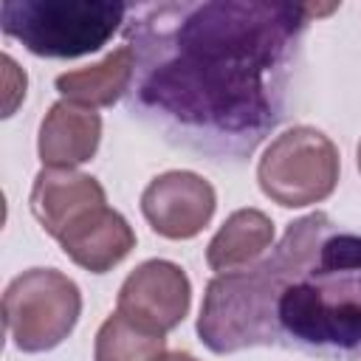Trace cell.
Masks as SVG:
<instances>
[{"instance_id": "1", "label": "cell", "mask_w": 361, "mask_h": 361, "mask_svg": "<svg viewBox=\"0 0 361 361\" xmlns=\"http://www.w3.org/2000/svg\"><path fill=\"white\" fill-rule=\"evenodd\" d=\"M333 8L285 0L130 6V113L214 161L251 155L285 118L307 23Z\"/></svg>"}, {"instance_id": "2", "label": "cell", "mask_w": 361, "mask_h": 361, "mask_svg": "<svg viewBox=\"0 0 361 361\" xmlns=\"http://www.w3.org/2000/svg\"><path fill=\"white\" fill-rule=\"evenodd\" d=\"M197 336L220 355L279 344L361 361V234L324 212L299 217L259 262L206 285Z\"/></svg>"}, {"instance_id": "3", "label": "cell", "mask_w": 361, "mask_h": 361, "mask_svg": "<svg viewBox=\"0 0 361 361\" xmlns=\"http://www.w3.org/2000/svg\"><path fill=\"white\" fill-rule=\"evenodd\" d=\"M127 11L113 0H3L0 28L37 56L73 59L107 45Z\"/></svg>"}, {"instance_id": "4", "label": "cell", "mask_w": 361, "mask_h": 361, "mask_svg": "<svg viewBox=\"0 0 361 361\" xmlns=\"http://www.w3.org/2000/svg\"><path fill=\"white\" fill-rule=\"evenodd\" d=\"M82 313L79 285L56 268H31L14 276L3 293L8 336L23 353L59 347Z\"/></svg>"}, {"instance_id": "5", "label": "cell", "mask_w": 361, "mask_h": 361, "mask_svg": "<svg viewBox=\"0 0 361 361\" xmlns=\"http://www.w3.org/2000/svg\"><path fill=\"white\" fill-rule=\"evenodd\" d=\"M338 169L336 144L322 130L299 124L268 144L257 164V180L274 203L302 209L333 195Z\"/></svg>"}, {"instance_id": "6", "label": "cell", "mask_w": 361, "mask_h": 361, "mask_svg": "<svg viewBox=\"0 0 361 361\" xmlns=\"http://www.w3.org/2000/svg\"><path fill=\"white\" fill-rule=\"evenodd\" d=\"M189 302V276L169 259L141 262L118 288V313L161 336H166L186 319Z\"/></svg>"}, {"instance_id": "7", "label": "cell", "mask_w": 361, "mask_h": 361, "mask_svg": "<svg viewBox=\"0 0 361 361\" xmlns=\"http://www.w3.org/2000/svg\"><path fill=\"white\" fill-rule=\"evenodd\" d=\"M217 206L212 183L186 169H169L141 192V212L155 234L166 240H189L200 234Z\"/></svg>"}, {"instance_id": "8", "label": "cell", "mask_w": 361, "mask_h": 361, "mask_svg": "<svg viewBox=\"0 0 361 361\" xmlns=\"http://www.w3.org/2000/svg\"><path fill=\"white\" fill-rule=\"evenodd\" d=\"M31 212L39 226L59 240L76 223H82L90 212L107 206V195L93 175L76 169L42 166L31 186Z\"/></svg>"}, {"instance_id": "9", "label": "cell", "mask_w": 361, "mask_h": 361, "mask_svg": "<svg viewBox=\"0 0 361 361\" xmlns=\"http://www.w3.org/2000/svg\"><path fill=\"white\" fill-rule=\"evenodd\" d=\"M99 138H102L99 113L93 107L59 99L48 107L39 124L37 152L45 166L73 169L96 155Z\"/></svg>"}, {"instance_id": "10", "label": "cell", "mask_w": 361, "mask_h": 361, "mask_svg": "<svg viewBox=\"0 0 361 361\" xmlns=\"http://www.w3.org/2000/svg\"><path fill=\"white\" fill-rule=\"evenodd\" d=\"M56 243L79 268L90 274H104L135 248V231L116 209L102 206L71 231H65Z\"/></svg>"}, {"instance_id": "11", "label": "cell", "mask_w": 361, "mask_h": 361, "mask_svg": "<svg viewBox=\"0 0 361 361\" xmlns=\"http://www.w3.org/2000/svg\"><path fill=\"white\" fill-rule=\"evenodd\" d=\"M274 243V223L259 209H237L209 240L206 262L217 274L243 271L259 262Z\"/></svg>"}, {"instance_id": "12", "label": "cell", "mask_w": 361, "mask_h": 361, "mask_svg": "<svg viewBox=\"0 0 361 361\" xmlns=\"http://www.w3.org/2000/svg\"><path fill=\"white\" fill-rule=\"evenodd\" d=\"M133 76H135V54L124 42L96 65L59 73L56 90L62 93V99L96 110V107H110L124 93H130Z\"/></svg>"}, {"instance_id": "13", "label": "cell", "mask_w": 361, "mask_h": 361, "mask_svg": "<svg viewBox=\"0 0 361 361\" xmlns=\"http://www.w3.org/2000/svg\"><path fill=\"white\" fill-rule=\"evenodd\" d=\"M166 338L144 324L127 319L124 313H113L96 333L93 358L96 361H158L166 350Z\"/></svg>"}, {"instance_id": "14", "label": "cell", "mask_w": 361, "mask_h": 361, "mask_svg": "<svg viewBox=\"0 0 361 361\" xmlns=\"http://www.w3.org/2000/svg\"><path fill=\"white\" fill-rule=\"evenodd\" d=\"M3 71H6V116H11L17 102L25 96V73L17 68V62L8 54H3Z\"/></svg>"}, {"instance_id": "15", "label": "cell", "mask_w": 361, "mask_h": 361, "mask_svg": "<svg viewBox=\"0 0 361 361\" xmlns=\"http://www.w3.org/2000/svg\"><path fill=\"white\" fill-rule=\"evenodd\" d=\"M158 361H197V358L189 355V353H180V350H178V353H164Z\"/></svg>"}, {"instance_id": "16", "label": "cell", "mask_w": 361, "mask_h": 361, "mask_svg": "<svg viewBox=\"0 0 361 361\" xmlns=\"http://www.w3.org/2000/svg\"><path fill=\"white\" fill-rule=\"evenodd\" d=\"M358 169H361V144H358Z\"/></svg>"}]
</instances>
